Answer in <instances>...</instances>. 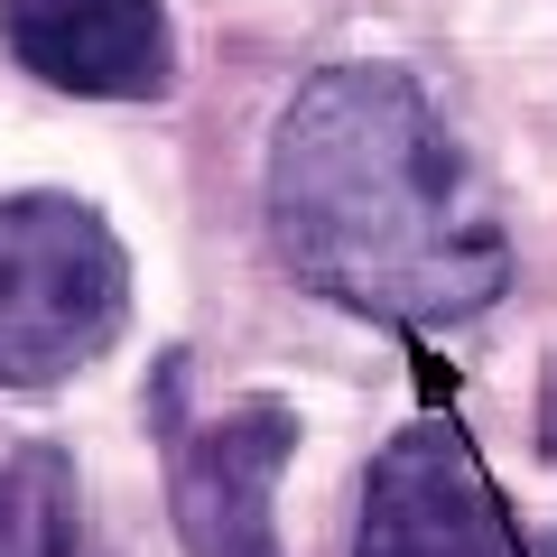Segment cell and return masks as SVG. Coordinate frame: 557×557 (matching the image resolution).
<instances>
[{
  "mask_svg": "<svg viewBox=\"0 0 557 557\" xmlns=\"http://www.w3.org/2000/svg\"><path fill=\"white\" fill-rule=\"evenodd\" d=\"M270 242L317 298L391 325L474 317L511 278L456 131L399 65H325L298 84L270 139Z\"/></svg>",
  "mask_w": 557,
  "mask_h": 557,
  "instance_id": "cell-1",
  "label": "cell"
},
{
  "mask_svg": "<svg viewBox=\"0 0 557 557\" xmlns=\"http://www.w3.org/2000/svg\"><path fill=\"white\" fill-rule=\"evenodd\" d=\"M131 270L94 205L0 196V391L65 381L121 335Z\"/></svg>",
  "mask_w": 557,
  "mask_h": 557,
  "instance_id": "cell-2",
  "label": "cell"
},
{
  "mask_svg": "<svg viewBox=\"0 0 557 557\" xmlns=\"http://www.w3.org/2000/svg\"><path fill=\"white\" fill-rule=\"evenodd\" d=\"M354 557H520L474 446L456 428H399L362 483Z\"/></svg>",
  "mask_w": 557,
  "mask_h": 557,
  "instance_id": "cell-3",
  "label": "cell"
},
{
  "mask_svg": "<svg viewBox=\"0 0 557 557\" xmlns=\"http://www.w3.org/2000/svg\"><path fill=\"white\" fill-rule=\"evenodd\" d=\"M298 456V418L278 399H242L214 409L205 428H186L168 456V502H177L186 557H278V465Z\"/></svg>",
  "mask_w": 557,
  "mask_h": 557,
  "instance_id": "cell-4",
  "label": "cell"
},
{
  "mask_svg": "<svg viewBox=\"0 0 557 557\" xmlns=\"http://www.w3.org/2000/svg\"><path fill=\"white\" fill-rule=\"evenodd\" d=\"M0 38L38 84L84 102H149L177 75V28L159 0H0Z\"/></svg>",
  "mask_w": 557,
  "mask_h": 557,
  "instance_id": "cell-5",
  "label": "cell"
},
{
  "mask_svg": "<svg viewBox=\"0 0 557 557\" xmlns=\"http://www.w3.org/2000/svg\"><path fill=\"white\" fill-rule=\"evenodd\" d=\"M0 557H75V474L47 446L0 456Z\"/></svg>",
  "mask_w": 557,
  "mask_h": 557,
  "instance_id": "cell-6",
  "label": "cell"
},
{
  "mask_svg": "<svg viewBox=\"0 0 557 557\" xmlns=\"http://www.w3.org/2000/svg\"><path fill=\"white\" fill-rule=\"evenodd\" d=\"M539 428H548V456H557V381H548V409H539Z\"/></svg>",
  "mask_w": 557,
  "mask_h": 557,
  "instance_id": "cell-7",
  "label": "cell"
}]
</instances>
